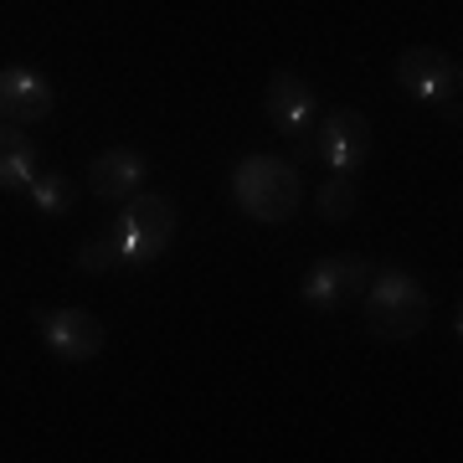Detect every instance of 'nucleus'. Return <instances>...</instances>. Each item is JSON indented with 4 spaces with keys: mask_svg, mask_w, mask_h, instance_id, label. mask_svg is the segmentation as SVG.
<instances>
[{
    "mask_svg": "<svg viewBox=\"0 0 463 463\" xmlns=\"http://www.w3.org/2000/svg\"><path fill=\"white\" fill-rule=\"evenodd\" d=\"M361 298H365V319H371V330H376L381 340H412V335L428 330L432 298H428V288H422L412 273H402V268L371 273Z\"/></svg>",
    "mask_w": 463,
    "mask_h": 463,
    "instance_id": "f257e3e1",
    "label": "nucleus"
},
{
    "mask_svg": "<svg viewBox=\"0 0 463 463\" xmlns=\"http://www.w3.org/2000/svg\"><path fill=\"white\" fill-rule=\"evenodd\" d=\"M232 201L252 216L279 227L298 212V170L279 155H248L242 165L232 170Z\"/></svg>",
    "mask_w": 463,
    "mask_h": 463,
    "instance_id": "f03ea898",
    "label": "nucleus"
},
{
    "mask_svg": "<svg viewBox=\"0 0 463 463\" xmlns=\"http://www.w3.org/2000/svg\"><path fill=\"white\" fill-rule=\"evenodd\" d=\"M175 227H181V212H175V201L170 196H149V191H134L124 201V212L118 222L109 227L118 248V263H155V258H165V248L175 242Z\"/></svg>",
    "mask_w": 463,
    "mask_h": 463,
    "instance_id": "7ed1b4c3",
    "label": "nucleus"
},
{
    "mask_svg": "<svg viewBox=\"0 0 463 463\" xmlns=\"http://www.w3.org/2000/svg\"><path fill=\"white\" fill-rule=\"evenodd\" d=\"M371 283V263L355 258V252H340V258H319L309 273H304V304L309 309H345L350 298L365 294Z\"/></svg>",
    "mask_w": 463,
    "mask_h": 463,
    "instance_id": "20e7f679",
    "label": "nucleus"
},
{
    "mask_svg": "<svg viewBox=\"0 0 463 463\" xmlns=\"http://www.w3.org/2000/svg\"><path fill=\"white\" fill-rule=\"evenodd\" d=\"M36 330L57 361H93L103 350V319L88 309H36Z\"/></svg>",
    "mask_w": 463,
    "mask_h": 463,
    "instance_id": "39448f33",
    "label": "nucleus"
},
{
    "mask_svg": "<svg viewBox=\"0 0 463 463\" xmlns=\"http://www.w3.org/2000/svg\"><path fill=\"white\" fill-rule=\"evenodd\" d=\"M319 155L335 175H355V170L371 160V118L361 109H335L325 124H319Z\"/></svg>",
    "mask_w": 463,
    "mask_h": 463,
    "instance_id": "423d86ee",
    "label": "nucleus"
},
{
    "mask_svg": "<svg viewBox=\"0 0 463 463\" xmlns=\"http://www.w3.org/2000/svg\"><path fill=\"white\" fill-rule=\"evenodd\" d=\"M397 83L412 99H448L458 93V62L438 47H412L397 57Z\"/></svg>",
    "mask_w": 463,
    "mask_h": 463,
    "instance_id": "0eeeda50",
    "label": "nucleus"
},
{
    "mask_svg": "<svg viewBox=\"0 0 463 463\" xmlns=\"http://www.w3.org/2000/svg\"><path fill=\"white\" fill-rule=\"evenodd\" d=\"M52 114V83L32 67H0V118L42 124Z\"/></svg>",
    "mask_w": 463,
    "mask_h": 463,
    "instance_id": "6e6552de",
    "label": "nucleus"
},
{
    "mask_svg": "<svg viewBox=\"0 0 463 463\" xmlns=\"http://www.w3.org/2000/svg\"><path fill=\"white\" fill-rule=\"evenodd\" d=\"M149 175V160L139 155V149H103L99 160L88 165V191L99 201H129L139 185H145Z\"/></svg>",
    "mask_w": 463,
    "mask_h": 463,
    "instance_id": "1a4fd4ad",
    "label": "nucleus"
},
{
    "mask_svg": "<svg viewBox=\"0 0 463 463\" xmlns=\"http://www.w3.org/2000/svg\"><path fill=\"white\" fill-rule=\"evenodd\" d=\"M263 103H268L273 129H283V134H304L315 124V93H309V83H304L298 72H273Z\"/></svg>",
    "mask_w": 463,
    "mask_h": 463,
    "instance_id": "9d476101",
    "label": "nucleus"
},
{
    "mask_svg": "<svg viewBox=\"0 0 463 463\" xmlns=\"http://www.w3.org/2000/svg\"><path fill=\"white\" fill-rule=\"evenodd\" d=\"M36 145L21 124H0V191H26L36 181Z\"/></svg>",
    "mask_w": 463,
    "mask_h": 463,
    "instance_id": "9b49d317",
    "label": "nucleus"
},
{
    "mask_svg": "<svg viewBox=\"0 0 463 463\" xmlns=\"http://www.w3.org/2000/svg\"><path fill=\"white\" fill-rule=\"evenodd\" d=\"M32 191V206H42L47 216H62V212H72V181L67 175H57V170H36V181L26 185Z\"/></svg>",
    "mask_w": 463,
    "mask_h": 463,
    "instance_id": "f8f14e48",
    "label": "nucleus"
},
{
    "mask_svg": "<svg viewBox=\"0 0 463 463\" xmlns=\"http://www.w3.org/2000/svg\"><path fill=\"white\" fill-rule=\"evenodd\" d=\"M355 185L350 175H330V181L319 185V222H350L355 216Z\"/></svg>",
    "mask_w": 463,
    "mask_h": 463,
    "instance_id": "ddd939ff",
    "label": "nucleus"
},
{
    "mask_svg": "<svg viewBox=\"0 0 463 463\" xmlns=\"http://www.w3.org/2000/svg\"><path fill=\"white\" fill-rule=\"evenodd\" d=\"M78 268H88V273H109V268H118V248L114 237L103 232V237H93L83 252H78Z\"/></svg>",
    "mask_w": 463,
    "mask_h": 463,
    "instance_id": "4468645a",
    "label": "nucleus"
}]
</instances>
